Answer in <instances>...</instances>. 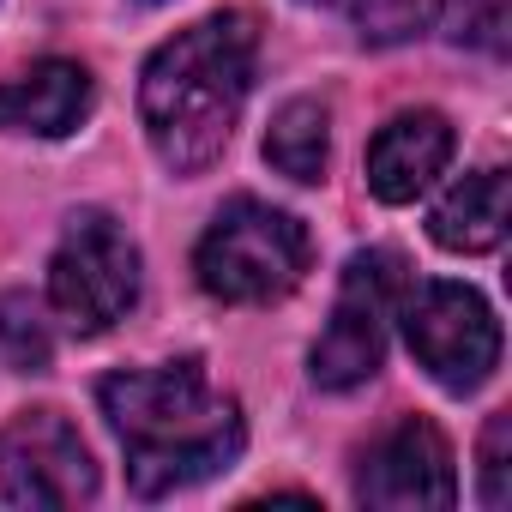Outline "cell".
Masks as SVG:
<instances>
[{"instance_id":"5bb4252c","label":"cell","mask_w":512,"mask_h":512,"mask_svg":"<svg viewBox=\"0 0 512 512\" xmlns=\"http://www.w3.org/2000/svg\"><path fill=\"white\" fill-rule=\"evenodd\" d=\"M0 350L13 356V368L43 374L49 368V320L31 296H0Z\"/></svg>"},{"instance_id":"5b68a950","label":"cell","mask_w":512,"mask_h":512,"mask_svg":"<svg viewBox=\"0 0 512 512\" xmlns=\"http://www.w3.org/2000/svg\"><path fill=\"white\" fill-rule=\"evenodd\" d=\"M410 290V272L392 247H368L344 266L338 308L314 344V380L326 392H350L380 374L386 362V320L398 314V296Z\"/></svg>"},{"instance_id":"7a4b0ae2","label":"cell","mask_w":512,"mask_h":512,"mask_svg":"<svg viewBox=\"0 0 512 512\" xmlns=\"http://www.w3.org/2000/svg\"><path fill=\"white\" fill-rule=\"evenodd\" d=\"M260 61V19L211 13L175 31L139 73V121L163 169L199 175L223 157Z\"/></svg>"},{"instance_id":"9a60e30c","label":"cell","mask_w":512,"mask_h":512,"mask_svg":"<svg viewBox=\"0 0 512 512\" xmlns=\"http://www.w3.org/2000/svg\"><path fill=\"white\" fill-rule=\"evenodd\" d=\"M506 446H512V416L500 410L482 428V506H494V512L512 500V458H506Z\"/></svg>"},{"instance_id":"2e32d148","label":"cell","mask_w":512,"mask_h":512,"mask_svg":"<svg viewBox=\"0 0 512 512\" xmlns=\"http://www.w3.org/2000/svg\"><path fill=\"white\" fill-rule=\"evenodd\" d=\"M314 7H350V0H314Z\"/></svg>"},{"instance_id":"9c48e42d","label":"cell","mask_w":512,"mask_h":512,"mask_svg":"<svg viewBox=\"0 0 512 512\" xmlns=\"http://www.w3.org/2000/svg\"><path fill=\"white\" fill-rule=\"evenodd\" d=\"M452 121L440 109H404L392 115L368 145V193L386 205H410L434 187V175L452 163Z\"/></svg>"},{"instance_id":"8992f818","label":"cell","mask_w":512,"mask_h":512,"mask_svg":"<svg viewBox=\"0 0 512 512\" xmlns=\"http://www.w3.org/2000/svg\"><path fill=\"white\" fill-rule=\"evenodd\" d=\"M398 320L410 338V356L446 386V392H476L500 368V320L488 302L464 284H416L398 296Z\"/></svg>"},{"instance_id":"52a82bcc","label":"cell","mask_w":512,"mask_h":512,"mask_svg":"<svg viewBox=\"0 0 512 512\" xmlns=\"http://www.w3.org/2000/svg\"><path fill=\"white\" fill-rule=\"evenodd\" d=\"M0 494L13 506H79L97 494V464L61 410H25L0 434Z\"/></svg>"},{"instance_id":"4fadbf2b","label":"cell","mask_w":512,"mask_h":512,"mask_svg":"<svg viewBox=\"0 0 512 512\" xmlns=\"http://www.w3.org/2000/svg\"><path fill=\"white\" fill-rule=\"evenodd\" d=\"M440 31L446 43H488L500 49V0H410V25Z\"/></svg>"},{"instance_id":"8fae6325","label":"cell","mask_w":512,"mask_h":512,"mask_svg":"<svg viewBox=\"0 0 512 512\" xmlns=\"http://www.w3.org/2000/svg\"><path fill=\"white\" fill-rule=\"evenodd\" d=\"M506 217H512V193H506V169H476L464 175L428 217L434 241L446 253H488L500 247L506 235Z\"/></svg>"},{"instance_id":"7c38bea8","label":"cell","mask_w":512,"mask_h":512,"mask_svg":"<svg viewBox=\"0 0 512 512\" xmlns=\"http://www.w3.org/2000/svg\"><path fill=\"white\" fill-rule=\"evenodd\" d=\"M332 157V115L320 97H296L278 109L272 133H266V163L290 181H320Z\"/></svg>"},{"instance_id":"ba28073f","label":"cell","mask_w":512,"mask_h":512,"mask_svg":"<svg viewBox=\"0 0 512 512\" xmlns=\"http://www.w3.org/2000/svg\"><path fill=\"white\" fill-rule=\"evenodd\" d=\"M356 500L380 506V512H422V506H452L458 500V476H452V446L434 422L404 416L392 422L362 470H356Z\"/></svg>"},{"instance_id":"6da1fadb","label":"cell","mask_w":512,"mask_h":512,"mask_svg":"<svg viewBox=\"0 0 512 512\" xmlns=\"http://www.w3.org/2000/svg\"><path fill=\"white\" fill-rule=\"evenodd\" d=\"M97 404L127 452V482L145 500L181 494L241 458V404L211 392L205 368L163 362V368H127L97 386Z\"/></svg>"},{"instance_id":"3957f363","label":"cell","mask_w":512,"mask_h":512,"mask_svg":"<svg viewBox=\"0 0 512 512\" xmlns=\"http://www.w3.org/2000/svg\"><path fill=\"white\" fill-rule=\"evenodd\" d=\"M308 253H314V241H308L302 217H290L266 199H229L211 217V229L199 235L193 272H199V290L211 302L260 308V302H278L302 284Z\"/></svg>"},{"instance_id":"30bf717a","label":"cell","mask_w":512,"mask_h":512,"mask_svg":"<svg viewBox=\"0 0 512 512\" xmlns=\"http://www.w3.org/2000/svg\"><path fill=\"white\" fill-rule=\"evenodd\" d=\"M97 103V85L79 61H37L19 79L0 85V133L67 139Z\"/></svg>"},{"instance_id":"277c9868","label":"cell","mask_w":512,"mask_h":512,"mask_svg":"<svg viewBox=\"0 0 512 512\" xmlns=\"http://www.w3.org/2000/svg\"><path fill=\"white\" fill-rule=\"evenodd\" d=\"M49 302L85 338H97V332H109L115 320L133 314V302H139V247L109 211H79L67 223L55 260H49Z\"/></svg>"}]
</instances>
